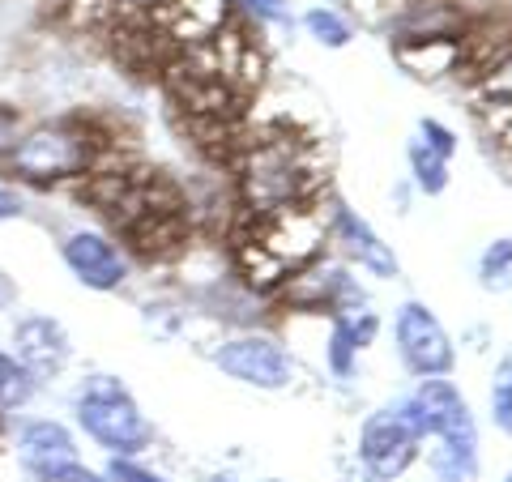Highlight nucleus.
<instances>
[{"mask_svg": "<svg viewBox=\"0 0 512 482\" xmlns=\"http://www.w3.org/2000/svg\"><path fill=\"white\" fill-rule=\"evenodd\" d=\"M397 410L419 431V440H431V470L440 482H474L478 474V423L466 393L448 376L419 380L410 393L393 401Z\"/></svg>", "mask_w": 512, "mask_h": 482, "instance_id": "1", "label": "nucleus"}, {"mask_svg": "<svg viewBox=\"0 0 512 482\" xmlns=\"http://www.w3.org/2000/svg\"><path fill=\"white\" fill-rule=\"evenodd\" d=\"M316 188V171L299 154L295 141H261L239 167V192L252 218H269L286 205H303Z\"/></svg>", "mask_w": 512, "mask_h": 482, "instance_id": "2", "label": "nucleus"}, {"mask_svg": "<svg viewBox=\"0 0 512 482\" xmlns=\"http://www.w3.org/2000/svg\"><path fill=\"white\" fill-rule=\"evenodd\" d=\"M99 141L86 124L77 120H56V124H39L30 128L22 141H13L9 150V171L22 175L30 184H52V180H69V175H86L94 163Z\"/></svg>", "mask_w": 512, "mask_h": 482, "instance_id": "3", "label": "nucleus"}, {"mask_svg": "<svg viewBox=\"0 0 512 482\" xmlns=\"http://www.w3.org/2000/svg\"><path fill=\"white\" fill-rule=\"evenodd\" d=\"M77 423L86 427V436L94 444H103L116 457H133L154 440V427L146 423L133 393L116 376L86 380V389L77 393Z\"/></svg>", "mask_w": 512, "mask_h": 482, "instance_id": "4", "label": "nucleus"}, {"mask_svg": "<svg viewBox=\"0 0 512 482\" xmlns=\"http://www.w3.org/2000/svg\"><path fill=\"white\" fill-rule=\"evenodd\" d=\"M393 342H397V359H402V367L414 380H436L457 367V346L448 337L444 320L419 299H406L393 312Z\"/></svg>", "mask_w": 512, "mask_h": 482, "instance_id": "5", "label": "nucleus"}, {"mask_svg": "<svg viewBox=\"0 0 512 482\" xmlns=\"http://www.w3.org/2000/svg\"><path fill=\"white\" fill-rule=\"evenodd\" d=\"M214 363L231 380L248 384V389H265V393L291 389V380H295L291 350H286L278 337H269V333H235V337H227V342L214 350Z\"/></svg>", "mask_w": 512, "mask_h": 482, "instance_id": "6", "label": "nucleus"}, {"mask_svg": "<svg viewBox=\"0 0 512 482\" xmlns=\"http://www.w3.org/2000/svg\"><path fill=\"white\" fill-rule=\"evenodd\" d=\"M419 431L410 427V419L397 406H384L376 414H367V423L359 431V461L376 482L402 478L414 457H419Z\"/></svg>", "mask_w": 512, "mask_h": 482, "instance_id": "7", "label": "nucleus"}, {"mask_svg": "<svg viewBox=\"0 0 512 482\" xmlns=\"http://www.w3.org/2000/svg\"><path fill=\"white\" fill-rule=\"evenodd\" d=\"M329 239L342 248L350 265H359L372 278H402V261H397L393 244H384V235L363 214L350 210L346 201L329 205Z\"/></svg>", "mask_w": 512, "mask_h": 482, "instance_id": "8", "label": "nucleus"}, {"mask_svg": "<svg viewBox=\"0 0 512 482\" xmlns=\"http://www.w3.org/2000/svg\"><path fill=\"white\" fill-rule=\"evenodd\" d=\"M380 333V316L372 312V303L363 295L359 299H346L329 312V337H325V367L338 380L355 376V363L367 346L376 342Z\"/></svg>", "mask_w": 512, "mask_h": 482, "instance_id": "9", "label": "nucleus"}, {"mask_svg": "<svg viewBox=\"0 0 512 482\" xmlns=\"http://www.w3.org/2000/svg\"><path fill=\"white\" fill-rule=\"evenodd\" d=\"M389 47H393V60L410 77H423V82H440V77L461 73L457 30H397Z\"/></svg>", "mask_w": 512, "mask_h": 482, "instance_id": "10", "label": "nucleus"}, {"mask_svg": "<svg viewBox=\"0 0 512 482\" xmlns=\"http://www.w3.org/2000/svg\"><path fill=\"white\" fill-rule=\"evenodd\" d=\"M346 299H359V286L338 261H320L316 256L312 265H303L299 273L286 278V303L295 312H333Z\"/></svg>", "mask_w": 512, "mask_h": 482, "instance_id": "11", "label": "nucleus"}, {"mask_svg": "<svg viewBox=\"0 0 512 482\" xmlns=\"http://www.w3.org/2000/svg\"><path fill=\"white\" fill-rule=\"evenodd\" d=\"M60 252H64V265L77 273V282L90 286V291H116L124 282V256L99 231H73Z\"/></svg>", "mask_w": 512, "mask_h": 482, "instance_id": "12", "label": "nucleus"}, {"mask_svg": "<svg viewBox=\"0 0 512 482\" xmlns=\"http://www.w3.org/2000/svg\"><path fill=\"white\" fill-rule=\"evenodd\" d=\"M13 346H18V359L26 372H60L64 359H69V333H64L52 316H22L13 325Z\"/></svg>", "mask_w": 512, "mask_h": 482, "instance_id": "13", "label": "nucleus"}, {"mask_svg": "<svg viewBox=\"0 0 512 482\" xmlns=\"http://www.w3.org/2000/svg\"><path fill=\"white\" fill-rule=\"evenodd\" d=\"M18 453H22L26 470L35 474L39 482H47V478L60 470V465L77 461V444H73V436H69V431H64L60 423L39 419V423H26V427H22Z\"/></svg>", "mask_w": 512, "mask_h": 482, "instance_id": "14", "label": "nucleus"}, {"mask_svg": "<svg viewBox=\"0 0 512 482\" xmlns=\"http://www.w3.org/2000/svg\"><path fill=\"white\" fill-rule=\"evenodd\" d=\"M227 13H231L227 0H167L163 26L180 43H210L214 35H222Z\"/></svg>", "mask_w": 512, "mask_h": 482, "instance_id": "15", "label": "nucleus"}, {"mask_svg": "<svg viewBox=\"0 0 512 482\" xmlns=\"http://www.w3.org/2000/svg\"><path fill=\"white\" fill-rule=\"evenodd\" d=\"M406 163H410V180H414V188H419L423 197H440V192L448 188V163H453V158L436 154L423 137H410Z\"/></svg>", "mask_w": 512, "mask_h": 482, "instance_id": "16", "label": "nucleus"}, {"mask_svg": "<svg viewBox=\"0 0 512 482\" xmlns=\"http://www.w3.org/2000/svg\"><path fill=\"white\" fill-rule=\"evenodd\" d=\"M478 286L487 295H508L512 291V235L491 239L478 256Z\"/></svg>", "mask_w": 512, "mask_h": 482, "instance_id": "17", "label": "nucleus"}, {"mask_svg": "<svg viewBox=\"0 0 512 482\" xmlns=\"http://www.w3.org/2000/svg\"><path fill=\"white\" fill-rule=\"evenodd\" d=\"M303 30L320 43V47H329V52H342V47L355 39V26H350L338 9H329V5H316L303 13Z\"/></svg>", "mask_w": 512, "mask_h": 482, "instance_id": "18", "label": "nucleus"}, {"mask_svg": "<svg viewBox=\"0 0 512 482\" xmlns=\"http://www.w3.org/2000/svg\"><path fill=\"white\" fill-rule=\"evenodd\" d=\"M487 410L500 436H512V355H504L491 372V389H487Z\"/></svg>", "mask_w": 512, "mask_h": 482, "instance_id": "19", "label": "nucleus"}, {"mask_svg": "<svg viewBox=\"0 0 512 482\" xmlns=\"http://www.w3.org/2000/svg\"><path fill=\"white\" fill-rule=\"evenodd\" d=\"M30 393H35V380H30V372L9 359L5 350H0V406H26Z\"/></svg>", "mask_w": 512, "mask_h": 482, "instance_id": "20", "label": "nucleus"}, {"mask_svg": "<svg viewBox=\"0 0 512 482\" xmlns=\"http://www.w3.org/2000/svg\"><path fill=\"white\" fill-rule=\"evenodd\" d=\"M483 82V94L495 103H512V52L500 60V64H491V69L478 77Z\"/></svg>", "mask_w": 512, "mask_h": 482, "instance_id": "21", "label": "nucleus"}, {"mask_svg": "<svg viewBox=\"0 0 512 482\" xmlns=\"http://www.w3.org/2000/svg\"><path fill=\"white\" fill-rule=\"evenodd\" d=\"M414 137H423L431 150L436 154H444V158H453L457 154V133L448 124H440V120H431V116H423L419 120V128H414Z\"/></svg>", "mask_w": 512, "mask_h": 482, "instance_id": "22", "label": "nucleus"}, {"mask_svg": "<svg viewBox=\"0 0 512 482\" xmlns=\"http://www.w3.org/2000/svg\"><path fill=\"white\" fill-rule=\"evenodd\" d=\"M350 5H355V9L363 13V22L380 26V22H393V18H402L410 0H350Z\"/></svg>", "mask_w": 512, "mask_h": 482, "instance_id": "23", "label": "nucleus"}, {"mask_svg": "<svg viewBox=\"0 0 512 482\" xmlns=\"http://www.w3.org/2000/svg\"><path fill=\"white\" fill-rule=\"evenodd\" d=\"M107 478L111 482H167L163 474H150L146 465H137V461H128V457H116L107 465Z\"/></svg>", "mask_w": 512, "mask_h": 482, "instance_id": "24", "label": "nucleus"}, {"mask_svg": "<svg viewBox=\"0 0 512 482\" xmlns=\"http://www.w3.org/2000/svg\"><path fill=\"white\" fill-rule=\"evenodd\" d=\"M244 5L261 22H286V18H291V13H286V0H244Z\"/></svg>", "mask_w": 512, "mask_h": 482, "instance_id": "25", "label": "nucleus"}, {"mask_svg": "<svg viewBox=\"0 0 512 482\" xmlns=\"http://www.w3.org/2000/svg\"><path fill=\"white\" fill-rule=\"evenodd\" d=\"M13 141H18V120L9 111H0V150H9Z\"/></svg>", "mask_w": 512, "mask_h": 482, "instance_id": "26", "label": "nucleus"}, {"mask_svg": "<svg viewBox=\"0 0 512 482\" xmlns=\"http://www.w3.org/2000/svg\"><path fill=\"white\" fill-rule=\"evenodd\" d=\"M18 214H22V201H18V192L0 188V218H18Z\"/></svg>", "mask_w": 512, "mask_h": 482, "instance_id": "27", "label": "nucleus"}, {"mask_svg": "<svg viewBox=\"0 0 512 482\" xmlns=\"http://www.w3.org/2000/svg\"><path fill=\"white\" fill-rule=\"evenodd\" d=\"M124 5H133V9H163L167 0H124Z\"/></svg>", "mask_w": 512, "mask_h": 482, "instance_id": "28", "label": "nucleus"}, {"mask_svg": "<svg viewBox=\"0 0 512 482\" xmlns=\"http://www.w3.org/2000/svg\"><path fill=\"white\" fill-rule=\"evenodd\" d=\"M9 299H13V286H9V278H5V273H0V308H5Z\"/></svg>", "mask_w": 512, "mask_h": 482, "instance_id": "29", "label": "nucleus"}, {"mask_svg": "<svg viewBox=\"0 0 512 482\" xmlns=\"http://www.w3.org/2000/svg\"><path fill=\"white\" fill-rule=\"evenodd\" d=\"M210 482H235V478H210Z\"/></svg>", "mask_w": 512, "mask_h": 482, "instance_id": "30", "label": "nucleus"}, {"mask_svg": "<svg viewBox=\"0 0 512 482\" xmlns=\"http://www.w3.org/2000/svg\"><path fill=\"white\" fill-rule=\"evenodd\" d=\"M504 482H512V470H508V478H504Z\"/></svg>", "mask_w": 512, "mask_h": 482, "instance_id": "31", "label": "nucleus"}, {"mask_svg": "<svg viewBox=\"0 0 512 482\" xmlns=\"http://www.w3.org/2000/svg\"><path fill=\"white\" fill-rule=\"evenodd\" d=\"M274 482H278V478H274Z\"/></svg>", "mask_w": 512, "mask_h": 482, "instance_id": "32", "label": "nucleus"}]
</instances>
